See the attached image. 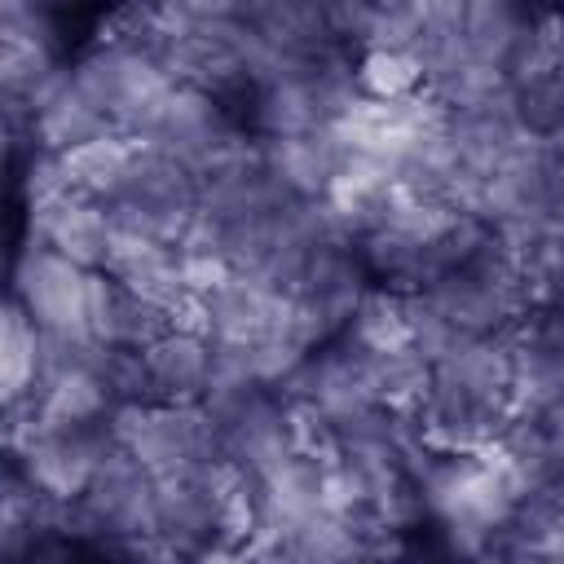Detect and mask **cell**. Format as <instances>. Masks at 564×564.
Instances as JSON below:
<instances>
[{"instance_id": "cell-1", "label": "cell", "mask_w": 564, "mask_h": 564, "mask_svg": "<svg viewBox=\"0 0 564 564\" xmlns=\"http://www.w3.org/2000/svg\"><path fill=\"white\" fill-rule=\"evenodd\" d=\"M419 489H423V507L441 542L454 555H471V560H485L489 533L520 502V489L511 485V476L489 449L436 454L427 471L419 476Z\"/></svg>"}, {"instance_id": "cell-2", "label": "cell", "mask_w": 564, "mask_h": 564, "mask_svg": "<svg viewBox=\"0 0 564 564\" xmlns=\"http://www.w3.org/2000/svg\"><path fill=\"white\" fill-rule=\"evenodd\" d=\"M106 427L115 445H123L150 476H167L220 454L212 414L198 401H115Z\"/></svg>"}, {"instance_id": "cell-3", "label": "cell", "mask_w": 564, "mask_h": 564, "mask_svg": "<svg viewBox=\"0 0 564 564\" xmlns=\"http://www.w3.org/2000/svg\"><path fill=\"white\" fill-rule=\"evenodd\" d=\"M70 84L110 119V128L119 137L145 141L154 128V115L172 88V79L141 53L115 44V40H97L93 48H84L70 62Z\"/></svg>"}, {"instance_id": "cell-4", "label": "cell", "mask_w": 564, "mask_h": 564, "mask_svg": "<svg viewBox=\"0 0 564 564\" xmlns=\"http://www.w3.org/2000/svg\"><path fill=\"white\" fill-rule=\"evenodd\" d=\"M181 326H194L207 339H225V344H251V339H264V335H286L291 295L273 291L269 282H260L251 273L229 269L212 291H203L194 300V308Z\"/></svg>"}, {"instance_id": "cell-5", "label": "cell", "mask_w": 564, "mask_h": 564, "mask_svg": "<svg viewBox=\"0 0 564 564\" xmlns=\"http://www.w3.org/2000/svg\"><path fill=\"white\" fill-rule=\"evenodd\" d=\"M84 278H88V269H79L75 260H66L40 242H22L18 256L9 260V295L31 313V322L40 330L88 335Z\"/></svg>"}, {"instance_id": "cell-6", "label": "cell", "mask_w": 564, "mask_h": 564, "mask_svg": "<svg viewBox=\"0 0 564 564\" xmlns=\"http://www.w3.org/2000/svg\"><path fill=\"white\" fill-rule=\"evenodd\" d=\"M110 445H115V436H110L106 419H97V423H79V427H35L13 458H18L22 476L44 498L70 502L84 494L97 458Z\"/></svg>"}, {"instance_id": "cell-7", "label": "cell", "mask_w": 564, "mask_h": 564, "mask_svg": "<svg viewBox=\"0 0 564 564\" xmlns=\"http://www.w3.org/2000/svg\"><path fill=\"white\" fill-rule=\"evenodd\" d=\"M154 538L167 560H203L216 542V498L207 485V463L154 476Z\"/></svg>"}, {"instance_id": "cell-8", "label": "cell", "mask_w": 564, "mask_h": 564, "mask_svg": "<svg viewBox=\"0 0 564 564\" xmlns=\"http://www.w3.org/2000/svg\"><path fill=\"white\" fill-rule=\"evenodd\" d=\"M212 427H216L220 454L251 476H264L273 463H282L295 449L286 432V405L273 388H256L225 414H212Z\"/></svg>"}, {"instance_id": "cell-9", "label": "cell", "mask_w": 564, "mask_h": 564, "mask_svg": "<svg viewBox=\"0 0 564 564\" xmlns=\"http://www.w3.org/2000/svg\"><path fill=\"white\" fill-rule=\"evenodd\" d=\"M26 242L53 247L57 256L75 260L79 269H101L106 251H110L106 207L84 194H70V189L26 203Z\"/></svg>"}, {"instance_id": "cell-10", "label": "cell", "mask_w": 564, "mask_h": 564, "mask_svg": "<svg viewBox=\"0 0 564 564\" xmlns=\"http://www.w3.org/2000/svg\"><path fill=\"white\" fill-rule=\"evenodd\" d=\"M115 282H123L128 291L163 304L176 322L189 317L194 300L185 295L181 278H176V251L167 242H154V238H137V234H115L110 229V251H106V264H101Z\"/></svg>"}, {"instance_id": "cell-11", "label": "cell", "mask_w": 564, "mask_h": 564, "mask_svg": "<svg viewBox=\"0 0 564 564\" xmlns=\"http://www.w3.org/2000/svg\"><path fill=\"white\" fill-rule=\"evenodd\" d=\"M101 132H115L110 119L70 84V66H62L31 101V150L62 154L79 141H93Z\"/></svg>"}, {"instance_id": "cell-12", "label": "cell", "mask_w": 564, "mask_h": 564, "mask_svg": "<svg viewBox=\"0 0 564 564\" xmlns=\"http://www.w3.org/2000/svg\"><path fill=\"white\" fill-rule=\"evenodd\" d=\"M207 357L212 339L194 326H167L159 339L141 348L145 375H150V397L154 401H198L203 379H207Z\"/></svg>"}, {"instance_id": "cell-13", "label": "cell", "mask_w": 564, "mask_h": 564, "mask_svg": "<svg viewBox=\"0 0 564 564\" xmlns=\"http://www.w3.org/2000/svg\"><path fill=\"white\" fill-rule=\"evenodd\" d=\"M256 137V132H251ZM260 145V163L264 172L286 185L291 194L300 198H313L326 189L335 163H339V141L330 137V128H317V132H291V137H256Z\"/></svg>"}, {"instance_id": "cell-14", "label": "cell", "mask_w": 564, "mask_h": 564, "mask_svg": "<svg viewBox=\"0 0 564 564\" xmlns=\"http://www.w3.org/2000/svg\"><path fill=\"white\" fill-rule=\"evenodd\" d=\"M132 137L119 132H101L93 141H79L70 150H62V176L70 194H84L93 203H110L123 185H128V167H132Z\"/></svg>"}, {"instance_id": "cell-15", "label": "cell", "mask_w": 564, "mask_h": 564, "mask_svg": "<svg viewBox=\"0 0 564 564\" xmlns=\"http://www.w3.org/2000/svg\"><path fill=\"white\" fill-rule=\"evenodd\" d=\"M35 401V427H79L110 414L115 397L93 370H66L40 388H31Z\"/></svg>"}, {"instance_id": "cell-16", "label": "cell", "mask_w": 564, "mask_h": 564, "mask_svg": "<svg viewBox=\"0 0 564 564\" xmlns=\"http://www.w3.org/2000/svg\"><path fill=\"white\" fill-rule=\"evenodd\" d=\"M529 18H533V4L529 0H467L463 4L458 35H463V44H467L471 57L502 66L507 48L529 26Z\"/></svg>"}, {"instance_id": "cell-17", "label": "cell", "mask_w": 564, "mask_h": 564, "mask_svg": "<svg viewBox=\"0 0 564 564\" xmlns=\"http://www.w3.org/2000/svg\"><path fill=\"white\" fill-rule=\"evenodd\" d=\"M35 357H40V326L13 295H4L0 304V401L31 397Z\"/></svg>"}, {"instance_id": "cell-18", "label": "cell", "mask_w": 564, "mask_h": 564, "mask_svg": "<svg viewBox=\"0 0 564 564\" xmlns=\"http://www.w3.org/2000/svg\"><path fill=\"white\" fill-rule=\"evenodd\" d=\"M370 379H375V401L388 410H419L432 383V361H423L410 344L397 348H379L370 361Z\"/></svg>"}, {"instance_id": "cell-19", "label": "cell", "mask_w": 564, "mask_h": 564, "mask_svg": "<svg viewBox=\"0 0 564 564\" xmlns=\"http://www.w3.org/2000/svg\"><path fill=\"white\" fill-rule=\"evenodd\" d=\"M344 335L357 339V344H366V348H375V352L405 344L401 291H392V286H383V282L366 286L361 300H357V308H352V317H348V326H344Z\"/></svg>"}, {"instance_id": "cell-20", "label": "cell", "mask_w": 564, "mask_h": 564, "mask_svg": "<svg viewBox=\"0 0 564 564\" xmlns=\"http://www.w3.org/2000/svg\"><path fill=\"white\" fill-rule=\"evenodd\" d=\"M352 79H357V93L361 97H379V101L405 97V93L423 88L419 62L405 48H357Z\"/></svg>"}, {"instance_id": "cell-21", "label": "cell", "mask_w": 564, "mask_h": 564, "mask_svg": "<svg viewBox=\"0 0 564 564\" xmlns=\"http://www.w3.org/2000/svg\"><path fill=\"white\" fill-rule=\"evenodd\" d=\"M511 106H516V123L533 137H560L564 123V93H560V70L516 84L511 88Z\"/></svg>"}, {"instance_id": "cell-22", "label": "cell", "mask_w": 564, "mask_h": 564, "mask_svg": "<svg viewBox=\"0 0 564 564\" xmlns=\"http://www.w3.org/2000/svg\"><path fill=\"white\" fill-rule=\"evenodd\" d=\"M0 40L62 53L57 9H48L44 0H0Z\"/></svg>"}, {"instance_id": "cell-23", "label": "cell", "mask_w": 564, "mask_h": 564, "mask_svg": "<svg viewBox=\"0 0 564 564\" xmlns=\"http://www.w3.org/2000/svg\"><path fill=\"white\" fill-rule=\"evenodd\" d=\"M172 251H176V278H181L189 300H198L203 291H212L229 273V264L216 251H194V247H172Z\"/></svg>"}, {"instance_id": "cell-24", "label": "cell", "mask_w": 564, "mask_h": 564, "mask_svg": "<svg viewBox=\"0 0 564 564\" xmlns=\"http://www.w3.org/2000/svg\"><path fill=\"white\" fill-rule=\"evenodd\" d=\"M66 189V176H62V159L48 154V150H31L26 167H22V198L26 203H40V198H53Z\"/></svg>"}, {"instance_id": "cell-25", "label": "cell", "mask_w": 564, "mask_h": 564, "mask_svg": "<svg viewBox=\"0 0 564 564\" xmlns=\"http://www.w3.org/2000/svg\"><path fill=\"white\" fill-rule=\"evenodd\" d=\"M463 4H467V0H419V13H423V26H419V31L458 35V26H463Z\"/></svg>"}, {"instance_id": "cell-26", "label": "cell", "mask_w": 564, "mask_h": 564, "mask_svg": "<svg viewBox=\"0 0 564 564\" xmlns=\"http://www.w3.org/2000/svg\"><path fill=\"white\" fill-rule=\"evenodd\" d=\"M0 273H9V260H4V238H0Z\"/></svg>"}, {"instance_id": "cell-27", "label": "cell", "mask_w": 564, "mask_h": 564, "mask_svg": "<svg viewBox=\"0 0 564 564\" xmlns=\"http://www.w3.org/2000/svg\"><path fill=\"white\" fill-rule=\"evenodd\" d=\"M44 4H48V9H57V4H66V0H44Z\"/></svg>"}, {"instance_id": "cell-28", "label": "cell", "mask_w": 564, "mask_h": 564, "mask_svg": "<svg viewBox=\"0 0 564 564\" xmlns=\"http://www.w3.org/2000/svg\"><path fill=\"white\" fill-rule=\"evenodd\" d=\"M0 304H4V291H0Z\"/></svg>"}]
</instances>
